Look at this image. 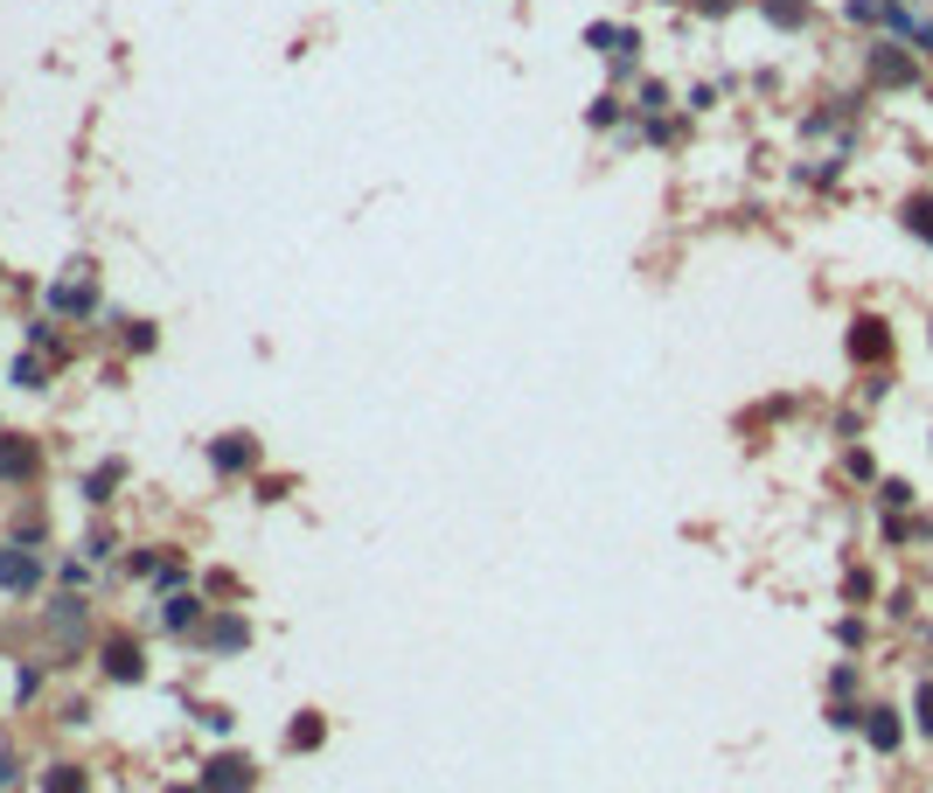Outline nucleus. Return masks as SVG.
<instances>
[{"instance_id":"obj_1","label":"nucleus","mask_w":933,"mask_h":793,"mask_svg":"<svg viewBox=\"0 0 933 793\" xmlns=\"http://www.w3.org/2000/svg\"><path fill=\"white\" fill-rule=\"evenodd\" d=\"M36 578H42V564L29 558V550H21V543H0V585H8V592H29Z\"/></svg>"},{"instance_id":"obj_4","label":"nucleus","mask_w":933,"mask_h":793,"mask_svg":"<svg viewBox=\"0 0 933 793\" xmlns=\"http://www.w3.org/2000/svg\"><path fill=\"white\" fill-rule=\"evenodd\" d=\"M29 473H36V445L0 432V481H29Z\"/></svg>"},{"instance_id":"obj_14","label":"nucleus","mask_w":933,"mask_h":793,"mask_svg":"<svg viewBox=\"0 0 933 793\" xmlns=\"http://www.w3.org/2000/svg\"><path fill=\"white\" fill-rule=\"evenodd\" d=\"M913 731L933 737V682H920V696H913Z\"/></svg>"},{"instance_id":"obj_3","label":"nucleus","mask_w":933,"mask_h":793,"mask_svg":"<svg viewBox=\"0 0 933 793\" xmlns=\"http://www.w3.org/2000/svg\"><path fill=\"white\" fill-rule=\"evenodd\" d=\"M864 731H871V745H877V752H899V745H905L899 710H885V703H871V710H864Z\"/></svg>"},{"instance_id":"obj_17","label":"nucleus","mask_w":933,"mask_h":793,"mask_svg":"<svg viewBox=\"0 0 933 793\" xmlns=\"http://www.w3.org/2000/svg\"><path fill=\"white\" fill-rule=\"evenodd\" d=\"M766 21H781V29H801L809 14H801V0H766Z\"/></svg>"},{"instance_id":"obj_15","label":"nucleus","mask_w":933,"mask_h":793,"mask_svg":"<svg viewBox=\"0 0 933 793\" xmlns=\"http://www.w3.org/2000/svg\"><path fill=\"white\" fill-rule=\"evenodd\" d=\"M49 300H57V313H84L91 307V285H57Z\"/></svg>"},{"instance_id":"obj_2","label":"nucleus","mask_w":933,"mask_h":793,"mask_svg":"<svg viewBox=\"0 0 933 793\" xmlns=\"http://www.w3.org/2000/svg\"><path fill=\"white\" fill-rule=\"evenodd\" d=\"M106 675H112V682H140V675H147V654H140L133 641H106Z\"/></svg>"},{"instance_id":"obj_5","label":"nucleus","mask_w":933,"mask_h":793,"mask_svg":"<svg viewBox=\"0 0 933 793\" xmlns=\"http://www.w3.org/2000/svg\"><path fill=\"white\" fill-rule=\"evenodd\" d=\"M871 77H877V84H892V91H905V84H913V63H905L899 57V49H871Z\"/></svg>"},{"instance_id":"obj_18","label":"nucleus","mask_w":933,"mask_h":793,"mask_svg":"<svg viewBox=\"0 0 933 793\" xmlns=\"http://www.w3.org/2000/svg\"><path fill=\"white\" fill-rule=\"evenodd\" d=\"M168 793H195V786H168Z\"/></svg>"},{"instance_id":"obj_16","label":"nucleus","mask_w":933,"mask_h":793,"mask_svg":"<svg viewBox=\"0 0 933 793\" xmlns=\"http://www.w3.org/2000/svg\"><path fill=\"white\" fill-rule=\"evenodd\" d=\"M905 230H913V237H926V244H933V202H905Z\"/></svg>"},{"instance_id":"obj_6","label":"nucleus","mask_w":933,"mask_h":793,"mask_svg":"<svg viewBox=\"0 0 933 793\" xmlns=\"http://www.w3.org/2000/svg\"><path fill=\"white\" fill-rule=\"evenodd\" d=\"M210 460H217V473H238V466H251V460H258V445H251L244 432H230V439H217V445H210Z\"/></svg>"},{"instance_id":"obj_12","label":"nucleus","mask_w":933,"mask_h":793,"mask_svg":"<svg viewBox=\"0 0 933 793\" xmlns=\"http://www.w3.org/2000/svg\"><path fill=\"white\" fill-rule=\"evenodd\" d=\"M42 793H84V773H77V765H49Z\"/></svg>"},{"instance_id":"obj_8","label":"nucleus","mask_w":933,"mask_h":793,"mask_svg":"<svg viewBox=\"0 0 933 793\" xmlns=\"http://www.w3.org/2000/svg\"><path fill=\"white\" fill-rule=\"evenodd\" d=\"M195 620H202V599H195V592H174V599H168V626H174V633H189Z\"/></svg>"},{"instance_id":"obj_11","label":"nucleus","mask_w":933,"mask_h":793,"mask_svg":"<svg viewBox=\"0 0 933 793\" xmlns=\"http://www.w3.org/2000/svg\"><path fill=\"white\" fill-rule=\"evenodd\" d=\"M119 473H126V466H119V460H106V466H98V473H91V481H84V494H91V501H112V488H119Z\"/></svg>"},{"instance_id":"obj_9","label":"nucleus","mask_w":933,"mask_h":793,"mask_svg":"<svg viewBox=\"0 0 933 793\" xmlns=\"http://www.w3.org/2000/svg\"><path fill=\"white\" fill-rule=\"evenodd\" d=\"M850 349H857V355H885V321H857Z\"/></svg>"},{"instance_id":"obj_7","label":"nucleus","mask_w":933,"mask_h":793,"mask_svg":"<svg viewBox=\"0 0 933 793\" xmlns=\"http://www.w3.org/2000/svg\"><path fill=\"white\" fill-rule=\"evenodd\" d=\"M202 786H210V793H244V786H251V759H217Z\"/></svg>"},{"instance_id":"obj_10","label":"nucleus","mask_w":933,"mask_h":793,"mask_svg":"<svg viewBox=\"0 0 933 793\" xmlns=\"http://www.w3.org/2000/svg\"><path fill=\"white\" fill-rule=\"evenodd\" d=\"M321 737H328V731H321V717H314V710H307V717H300V724L287 731V745H293V752H314Z\"/></svg>"},{"instance_id":"obj_13","label":"nucleus","mask_w":933,"mask_h":793,"mask_svg":"<svg viewBox=\"0 0 933 793\" xmlns=\"http://www.w3.org/2000/svg\"><path fill=\"white\" fill-rule=\"evenodd\" d=\"M210 648H244V620H238V613H223V620L210 626Z\"/></svg>"}]
</instances>
